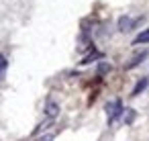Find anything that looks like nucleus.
Wrapping results in <instances>:
<instances>
[{
  "mask_svg": "<svg viewBox=\"0 0 149 141\" xmlns=\"http://www.w3.org/2000/svg\"><path fill=\"white\" fill-rule=\"evenodd\" d=\"M141 43H149V29H147V31H141V33L133 39V45H141Z\"/></svg>",
  "mask_w": 149,
  "mask_h": 141,
  "instance_id": "423d86ee",
  "label": "nucleus"
},
{
  "mask_svg": "<svg viewBox=\"0 0 149 141\" xmlns=\"http://www.w3.org/2000/svg\"><path fill=\"white\" fill-rule=\"evenodd\" d=\"M55 139V133H47V135H43V137H39L37 141H53Z\"/></svg>",
  "mask_w": 149,
  "mask_h": 141,
  "instance_id": "9b49d317",
  "label": "nucleus"
},
{
  "mask_svg": "<svg viewBox=\"0 0 149 141\" xmlns=\"http://www.w3.org/2000/svg\"><path fill=\"white\" fill-rule=\"evenodd\" d=\"M108 70H110V66H108V64H104V61L98 66V74H100V76H102V74H106Z\"/></svg>",
  "mask_w": 149,
  "mask_h": 141,
  "instance_id": "9d476101",
  "label": "nucleus"
},
{
  "mask_svg": "<svg viewBox=\"0 0 149 141\" xmlns=\"http://www.w3.org/2000/svg\"><path fill=\"white\" fill-rule=\"evenodd\" d=\"M4 70H6V57H4L2 53H0V76L4 74Z\"/></svg>",
  "mask_w": 149,
  "mask_h": 141,
  "instance_id": "1a4fd4ad",
  "label": "nucleus"
},
{
  "mask_svg": "<svg viewBox=\"0 0 149 141\" xmlns=\"http://www.w3.org/2000/svg\"><path fill=\"white\" fill-rule=\"evenodd\" d=\"M135 19H131V17H120L118 19V31H123V33H127V31H131L133 27H135Z\"/></svg>",
  "mask_w": 149,
  "mask_h": 141,
  "instance_id": "f03ea898",
  "label": "nucleus"
},
{
  "mask_svg": "<svg viewBox=\"0 0 149 141\" xmlns=\"http://www.w3.org/2000/svg\"><path fill=\"white\" fill-rule=\"evenodd\" d=\"M147 86H149V78H141V80L137 82V86L133 88V96H139V94H141Z\"/></svg>",
  "mask_w": 149,
  "mask_h": 141,
  "instance_id": "39448f33",
  "label": "nucleus"
},
{
  "mask_svg": "<svg viewBox=\"0 0 149 141\" xmlns=\"http://www.w3.org/2000/svg\"><path fill=\"white\" fill-rule=\"evenodd\" d=\"M145 57H147V49H145V51H141V53H137V55H135V57H133V59L125 66V68H127V70H133V68H135V66H139Z\"/></svg>",
  "mask_w": 149,
  "mask_h": 141,
  "instance_id": "20e7f679",
  "label": "nucleus"
},
{
  "mask_svg": "<svg viewBox=\"0 0 149 141\" xmlns=\"http://www.w3.org/2000/svg\"><path fill=\"white\" fill-rule=\"evenodd\" d=\"M120 114H123V104H120L118 98L106 102V117H108V123H114Z\"/></svg>",
  "mask_w": 149,
  "mask_h": 141,
  "instance_id": "f257e3e1",
  "label": "nucleus"
},
{
  "mask_svg": "<svg viewBox=\"0 0 149 141\" xmlns=\"http://www.w3.org/2000/svg\"><path fill=\"white\" fill-rule=\"evenodd\" d=\"M133 119H135V112H133V108H129L127 114H125V123L129 125V123H133Z\"/></svg>",
  "mask_w": 149,
  "mask_h": 141,
  "instance_id": "6e6552de",
  "label": "nucleus"
},
{
  "mask_svg": "<svg viewBox=\"0 0 149 141\" xmlns=\"http://www.w3.org/2000/svg\"><path fill=\"white\" fill-rule=\"evenodd\" d=\"M45 114H47V119H55V117L59 114V104L53 102V100H47V104H45Z\"/></svg>",
  "mask_w": 149,
  "mask_h": 141,
  "instance_id": "7ed1b4c3",
  "label": "nucleus"
},
{
  "mask_svg": "<svg viewBox=\"0 0 149 141\" xmlns=\"http://www.w3.org/2000/svg\"><path fill=\"white\" fill-rule=\"evenodd\" d=\"M98 57H102V53H100V51H94L92 55H88V57H84V61H82V64H90L92 59H98Z\"/></svg>",
  "mask_w": 149,
  "mask_h": 141,
  "instance_id": "0eeeda50",
  "label": "nucleus"
}]
</instances>
